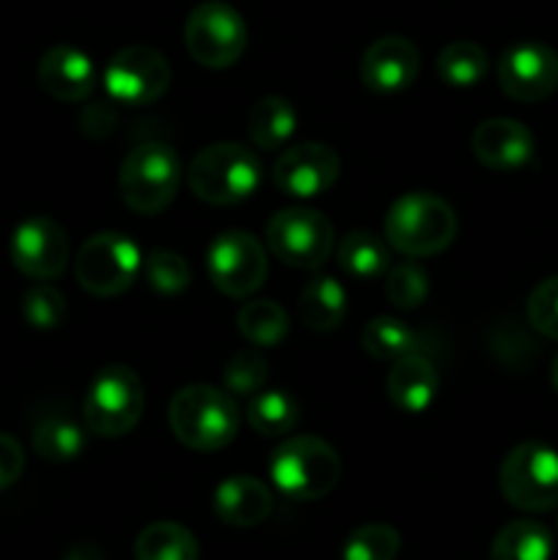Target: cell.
<instances>
[{"label": "cell", "instance_id": "24", "mask_svg": "<svg viewBox=\"0 0 558 560\" xmlns=\"http://www.w3.org/2000/svg\"><path fill=\"white\" fill-rule=\"evenodd\" d=\"M31 446L47 463H71L85 452V432L66 413H44L33 424Z\"/></svg>", "mask_w": 558, "mask_h": 560}, {"label": "cell", "instance_id": "8", "mask_svg": "<svg viewBox=\"0 0 558 560\" xmlns=\"http://www.w3.org/2000/svg\"><path fill=\"white\" fill-rule=\"evenodd\" d=\"M142 273V252L129 235L96 233L80 246L74 257V277L93 299H115L126 293Z\"/></svg>", "mask_w": 558, "mask_h": 560}, {"label": "cell", "instance_id": "9", "mask_svg": "<svg viewBox=\"0 0 558 560\" xmlns=\"http://www.w3.org/2000/svg\"><path fill=\"white\" fill-rule=\"evenodd\" d=\"M249 31L235 5L224 0H202L184 22V47L191 60L206 69H230L244 55Z\"/></svg>", "mask_w": 558, "mask_h": 560}, {"label": "cell", "instance_id": "11", "mask_svg": "<svg viewBox=\"0 0 558 560\" xmlns=\"http://www.w3.org/2000/svg\"><path fill=\"white\" fill-rule=\"evenodd\" d=\"M208 279L228 299H249L268 277L266 246L246 230H224L208 244Z\"/></svg>", "mask_w": 558, "mask_h": 560}, {"label": "cell", "instance_id": "20", "mask_svg": "<svg viewBox=\"0 0 558 560\" xmlns=\"http://www.w3.org/2000/svg\"><path fill=\"white\" fill-rule=\"evenodd\" d=\"M438 370L425 353H408L392 361L386 375V397L403 413H425L438 397Z\"/></svg>", "mask_w": 558, "mask_h": 560}, {"label": "cell", "instance_id": "36", "mask_svg": "<svg viewBox=\"0 0 558 560\" xmlns=\"http://www.w3.org/2000/svg\"><path fill=\"white\" fill-rule=\"evenodd\" d=\"M525 315H528L531 328L542 334L545 339L558 342V273L542 279L528 295L525 304Z\"/></svg>", "mask_w": 558, "mask_h": 560}, {"label": "cell", "instance_id": "18", "mask_svg": "<svg viewBox=\"0 0 558 560\" xmlns=\"http://www.w3.org/2000/svg\"><path fill=\"white\" fill-rule=\"evenodd\" d=\"M38 85L44 93L63 104L85 102L96 88L98 74L93 66L91 55L71 44H55L38 58Z\"/></svg>", "mask_w": 558, "mask_h": 560}, {"label": "cell", "instance_id": "6", "mask_svg": "<svg viewBox=\"0 0 558 560\" xmlns=\"http://www.w3.org/2000/svg\"><path fill=\"white\" fill-rule=\"evenodd\" d=\"M146 410V388L140 375L126 364H109L85 392L82 419L98 438H124L140 424Z\"/></svg>", "mask_w": 558, "mask_h": 560}, {"label": "cell", "instance_id": "30", "mask_svg": "<svg viewBox=\"0 0 558 560\" xmlns=\"http://www.w3.org/2000/svg\"><path fill=\"white\" fill-rule=\"evenodd\" d=\"M435 69L438 77H441L449 88H474L485 80L487 69H490V58H487L481 44L460 38V42L446 44V47L438 52Z\"/></svg>", "mask_w": 558, "mask_h": 560}, {"label": "cell", "instance_id": "22", "mask_svg": "<svg viewBox=\"0 0 558 560\" xmlns=\"http://www.w3.org/2000/svg\"><path fill=\"white\" fill-rule=\"evenodd\" d=\"M299 126V113L284 96H263L252 104L246 131L252 145L260 151H279L290 142Z\"/></svg>", "mask_w": 558, "mask_h": 560}, {"label": "cell", "instance_id": "10", "mask_svg": "<svg viewBox=\"0 0 558 560\" xmlns=\"http://www.w3.org/2000/svg\"><path fill=\"white\" fill-rule=\"evenodd\" d=\"M266 244L284 266L317 271L334 252V224L315 208H282L268 219Z\"/></svg>", "mask_w": 558, "mask_h": 560}, {"label": "cell", "instance_id": "27", "mask_svg": "<svg viewBox=\"0 0 558 560\" xmlns=\"http://www.w3.org/2000/svg\"><path fill=\"white\" fill-rule=\"evenodd\" d=\"M137 560H197L200 558V545L195 534L181 523L159 520V523L146 525L135 541Z\"/></svg>", "mask_w": 558, "mask_h": 560}, {"label": "cell", "instance_id": "25", "mask_svg": "<svg viewBox=\"0 0 558 560\" xmlns=\"http://www.w3.org/2000/svg\"><path fill=\"white\" fill-rule=\"evenodd\" d=\"M553 534L536 520H512L496 534L490 560H550Z\"/></svg>", "mask_w": 558, "mask_h": 560}, {"label": "cell", "instance_id": "12", "mask_svg": "<svg viewBox=\"0 0 558 560\" xmlns=\"http://www.w3.org/2000/svg\"><path fill=\"white\" fill-rule=\"evenodd\" d=\"M104 91L126 107H146L159 102L173 82V69L159 49L135 44L124 47L104 66Z\"/></svg>", "mask_w": 558, "mask_h": 560}, {"label": "cell", "instance_id": "2", "mask_svg": "<svg viewBox=\"0 0 558 560\" xmlns=\"http://www.w3.org/2000/svg\"><path fill=\"white\" fill-rule=\"evenodd\" d=\"M457 235V213L432 191H408L388 206L383 238L403 257L441 255Z\"/></svg>", "mask_w": 558, "mask_h": 560}, {"label": "cell", "instance_id": "38", "mask_svg": "<svg viewBox=\"0 0 558 560\" xmlns=\"http://www.w3.org/2000/svg\"><path fill=\"white\" fill-rule=\"evenodd\" d=\"M63 560H107V558H104V552L98 550L96 545H91V541H80V545H74L69 552H66Z\"/></svg>", "mask_w": 558, "mask_h": 560}, {"label": "cell", "instance_id": "16", "mask_svg": "<svg viewBox=\"0 0 558 560\" xmlns=\"http://www.w3.org/2000/svg\"><path fill=\"white\" fill-rule=\"evenodd\" d=\"M421 55L410 38L381 36L361 55L359 77L372 93H399L419 77Z\"/></svg>", "mask_w": 558, "mask_h": 560}, {"label": "cell", "instance_id": "31", "mask_svg": "<svg viewBox=\"0 0 558 560\" xmlns=\"http://www.w3.org/2000/svg\"><path fill=\"white\" fill-rule=\"evenodd\" d=\"M397 528L386 523H367L345 539L342 560H394L399 556Z\"/></svg>", "mask_w": 558, "mask_h": 560}, {"label": "cell", "instance_id": "15", "mask_svg": "<svg viewBox=\"0 0 558 560\" xmlns=\"http://www.w3.org/2000/svg\"><path fill=\"white\" fill-rule=\"evenodd\" d=\"M339 167V153L326 142H295L282 148L274 162L271 180L288 197L310 200L337 184Z\"/></svg>", "mask_w": 558, "mask_h": 560}, {"label": "cell", "instance_id": "23", "mask_svg": "<svg viewBox=\"0 0 558 560\" xmlns=\"http://www.w3.org/2000/svg\"><path fill=\"white\" fill-rule=\"evenodd\" d=\"M337 262L348 277L361 279V282L386 277L392 268L386 238L370 230H350L348 235H342L337 244Z\"/></svg>", "mask_w": 558, "mask_h": 560}, {"label": "cell", "instance_id": "39", "mask_svg": "<svg viewBox=\"0 0 558 560\" xmlns=\"http://www.w3.org/2000/svg\"><path fill=\"white\" fill-rule=\"evenodd\" d=\"M550 383H553V388H556V394H558V353L553 355V361H550Z\"/></svg>", "mask_w": 558, "mask_h": 560}, {"label": "cell", "instance_id": "37", "mask_svg": "<svg viewBox=\"0 0 558 560\" xmlns=\"http://www.w3.org/2000/svg\"><path fill=\"white\" fill-rule=\"evenodd\" d=\"M25 470V452L22 443L9 432H0V490L14 485Z\"/></svg>", "mask_w": 558, "mask_h": 560}, {"label": "cell", "instance_id": "4", "mask_svg": "<svg viewBox=\"0 0 558 560\" xmlns=\"http://www.w3.org/2000/svg\"><path fill=\"white\" fill-rule=\"evenodd\" d=\"M268 474L274 487L290 501H321L337 487L342 463L323 438L290 435L274 448Z\"/></svg>", "mask_w": 558, "mask_h": 560}, {"label": "cell", "instance_id": "7", "mask_svg": "<svg viewBox=\"0 0 558 560\" xmlns=\"http://www.w3.org/2000/svg\"><path fill=\"white\" fill-rule=\"evenodd\" d=\"M498 487L520 512H550L558 506V452L539 441L518 443L503 457Z\"/></svg>", "mask_w": 558, "mask_h": 560}, {"label": "cell", "instance_id": "35", "mask_svg": "<svg viewBox=\"0 0 558 560\" xmlns=\"http://www.w3.org/2000/svg\"><path fill=\"white\" fill-rule=\"evenodd\" d=\"M66 315H69V306H66L63 293L53 284L38 282L22 295V317L36 331H55L63 326Z\"/></svg>", "mask_w": 558, "mask_h": 560}, {"label": "cell", "instance_id": "33", "mask_svg": "<svg viewBox=\"0 0 558 560\" xmlns=\"http://www.w3.org/2000/svg\"><path fill=\"white\" fill-rule=\"evenodd\" d=\"M142 277L159 295H181L191 282L189 262L173 249H153L142 257Z\"/></svg>", "mask_w": 558, "mask_h": 560}, {"label": "cell", "instance_id": "3", "mask_svg": "<svg viewBox=\"0 0 558 560\" xmlns=\"http://www.w3.org/2000/svg\"><path fill=\"white\" fill-rule=\"evenodd\" d=\"M260 156L244 142H211L197 151L186 170L191 195L219 208L249 200L260 186Z\"/></svg>", "mask_w": 558, "mask_h": 560}, {"label": "cell", "instance_id": "5", "mask_svg": "<svg viewBox=\"0 0 558 560\" xmlns=\"http://www.w3.org/2000/svg\"><path fill=\"white\" fill-rule=\"evenodd\" d=\"M184 178L178 153L162 142L131 148L118 170V191L126 208L140 217H156L175 200Z\"/></svg>", "mask_w": 558, "mask_h": 560}, {"label": "cell", "instance_id": "13", "mask_svg": "<svg viewBox=\"0 0 558 560\" xmlns=\"http://www.w3.org/2000/svg\"><path fill=\"white\" fill-rule=\"evenodd\" d=\"M498 88L512 102H545L558 91V52L542 42L512 44L498 60Z\"/></svg>", "mask_w": 558, "mask_h": 560}, {"label": "cell", "instance_id": "29", "mask_svg": "<svg viewBox=\"0 0 558 560\" xmlns=\"http://www.w3.org/2000/svg\"><path fill=\"white\" fill-rule=\"evenodd\" d=\"M361 348L367 350V355H372L375 361H397L408 353H419V334L410 326H405L397 317H372L364 328H361Z\"/></svg>", "mask_w": 558, "mask_h": 560}, {"label": "cell", "instance_id": "26", "mask_svg": "<svg viewBox=\"0 0 558 560\" xmlns=\"http://www.w3.org/2000/svg\"><path fill=\"white\" fill-rule=\"evenodd\" d=\"M301 419V405L284 388H263L246 405V421L263 438H282L295 430Z\"/></svg>", "mask_w": 558, "mask_h": 560}, {"label": "cell", "instance_id": "28", "mask_svg": "<svg viewBox=\"0 0 558 560\" xmlns=\"http://www.w3.org/2000/svg\"><path fill=\"white\" fill-rule=\"evenodd\" d=\"M241 337L255 348H277L284 342L290 331V317L277 301L271 299H252L235 315Z\"/></svg>", "mask_w": 558, "mask_h": 560}, {"label": "cell", "instance_id": "14", "mask_svg": "<svg viewBox=\"0 0 558 560\" xmlns=\"http://www.w3.org/2000/svg\"><path fill=\"white\" fill-rule=\"evenodd\" d=\"M11 262L27 279L60 277L69 266V235L55 219L49 217H27L14 228L9 241Z\"/></svg>", "mask_w": 558, "mask_h": 560}, {"label": "cell", "instance_id": "34", "mask_svg": "<svg viewBox=\"0 0 558 560\" xmlns=\"http://www.w3.org/2000/svg\"><path fill=\"white\" fill-rule=\"evenodd\" d=\"M386 299L397 310H419L430 295V277L414 260H403L386 271Z\"/></svg>", "mask_w": 558, "mask_h": 560}, {"label": "cell", "instance_id": "21", "mask_svg": "<svg viewBox=\"0 0 558 560\" xmlns=\"http://www.w3.org/2000/svg\"><path fill=\"white\" fill-rule=\"evenodd\" d=\"M299 315L310 331H334L348 317V293L334 277H312L301 288Z\"/></svg>", "mask_w": 558, "mask_h": 560}, {"label": "cell", "instance_id": "17", "mask_svg": "<svg viewBox=\"0 0 558 560\" xmlns=\"http://www.w3.org/2000/svg\"><path fill=\"white\" fill-rule=\"evenodd\" d=\"M470 151L476 162L496 173H514L531 164L536 151V140L525 124L514 118H487L481 120L470 137Z\"/></svg>", "mask_w": 558, "mask_h": 560}, {"label": "cell", "instance_id": "19", "mask_svg": "<svg viewBox=\"0 0 558 560\" xmlns=\"http://www.w3.org/2000/svg\"><path fill=\"white\" fill-rule=\"evenodd\" d=\"M213 512L230 528H255L274 512V492L255 476H230L213 490Z\"/></svg>", "mask_w": 558, "mask_h": 560}, {"label": "cell", "instance_id": "32", "mask_svg": "<svg viewBox=\"0 0 558 560\" xmlns=\"http://www.w3.org/2000/svg\"><path fill=\"white\" fill-rule=\"evenodd\" d=\"M224 392L233 397H255L268 383V361L260 348L239 350L222 370Z\"/></svg>", "mask_w": 558, "mask_h": 560}, {"label": "cell", "instance_id": "1", "mask_svg": "<svg viewBox=\"0 0 558 560\" xmlns=\"http://www.w3.org/2000/svg\"><path fill=\"white\" fill-rule=\"evenodd\" d=\"M170 430L181 446L211 454L230 446L239 435L235 397L208 383H189L173 394L167 408Z\"/></svg>", "mask_w": 558, "mask_h": 560}]
</instances>
